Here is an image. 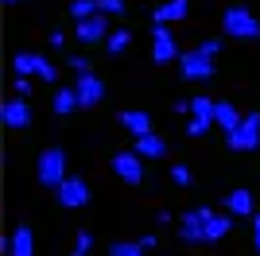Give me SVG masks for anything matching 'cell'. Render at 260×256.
Here are the masks:
<instances>
[{
	"label": "cell",
	"instance_id": "cell-15",
	"mask_svg": "<svg viewBox=\"0 0 260 256\" xmlns=\"http://www.w3.org/2000/svg\"><path fill=\"white\" fill-rule=\"evenodd\" d=\"M186 12H190V0H163V4H155L152 20L167 27V23H179V20H186Z\"/></svg>",
	"mask_w": 260,
	"mask_h": 256
},
{
	"label": "cell",
	"instance_id": "cell-8",
	"mask_svg": "<svg viewBox=\"0 0 260 256\" xmlns=\"http://www.w3.org/2000/svg\"><path fill=\"white\" fill-rule=\"evenodd\" d=\"M113 171H117V179L128 182V186H140L144 182V159L136 151H117V155H113Z\"/></svg>",
	"mask_w": 260,
	"mask_h": 256
},
{
	"label": "cell",
	"instance_id": "cell-3",
	"mask_svg": "<svg viewBox=\"0 0 260 256\" xmlns=\"http://www.w3.org/2000/svg\"><path fill=\"white\" fill-rule=\"evenodd\" d=\"M221 31H225L229 39L252 43V39H260V20L252 16L249 8H241V4H233V8H225V16H221Z\"/></svg>",
	"mask_w": 260,
	"mask_h": 256
},
{
	"label": "cell",
	"instance_id": "cell-1",
	"mask_svg": "<svg viewBox=\"0 0 260 256\" xmlns=\"http://www.w3.org/2000/svg\"><path fill=\"white\" fill-rule=\"evenodd\" d=\"M217 51H221V39H206V43H198V47H190V51H183L179 54V74L186 82H206L214 74Z\"/></svg>",
	"mask_w": 260,
	"mask_h": 256
},
{
	"label": "cell",
	"instance_id": "cell-28",
	"mask_svg": "<svg viewBox=\"0 0 260 256\" xmlns=\"http://www.w3.org/2000/svg\"><path fill=\"white\" fill-rule=\"evenodd\" d=\"M70 70H74V78H78V74H93V70H89V58H82V54H74V58H70Z\"/></svg>",
	"mask_w": 260,
	"mask_h": 256
},
{
	"label": "cell",
	"instance_id": "cell-20",
	"mask_svg": "<svg viewBox=\"0 0 260 256\" xmlns=\"http://www.w3.org/2000/svg\"><path fill=\"white\" fill-rule=\"evenodd\" d=\"M54 113H58V117H70V113H74V109H82V101H78V89L74 85H62V89H54Z\"/></svg>",
	"mask_w": 260,
	"mask_h": 256
},
{
	"label": "cell",
	"instance_id": "cell-5",
	"mask_svg": "<svg viewBox=\"0 0 260 256\" xmlns=\"http://www.w3.org/2000/svg\"><path fill=\"white\" fill-rule=\"evenodd\" d=\"M225 144H229V151H256L260 148V113H245V120L225 136Z\"/></svg>",
	"mask_w": 260,
	"mask_h": 256
},
{
	"label": "cell",
	"instance_id": "cell-6",
	"mask_svg": "<svg viewBox=\"0 0 260 256\" xmlns=\"http://www.w3.org/2000/svg\"><path fill=\"white\" fill-rule=\"evenodd\" d=\"M210 217H214V210H206V206L186 210L183 217H179V237H183L186 245H202V241H206V225H210Z\"/></svg>",
	"mask_w": 260,
	"mask_h": 256
},
{
	"label": "cell",
	"instance_id": "cell-2",
	"mask_svg": "<svg viewBox=\"0 0 260 256\" xmlns=\"http://www.w3.org/2000/svg\"><path fill=\"white\" fill-rule=\"evenodd\" d=\"M35 175L43 182L47 190H58L70 175H66V151L62 148H43L39 151V159H35Z\"/></svg>",
	"mask_w": 260,
	"mask_h": 256
},
{
	"label": "cell",
	"instance_id": "cell-26",
	"mask_svg": "<svg viewBox=\"0 0 260 256\" xmlns=\"http://www.w3.org/2000/svg\"><path fill=\"white\" fill-rule=\"evenodd\" d=\"M171 179H175V186H190V167H186V163H175Z\"/></svg>",
	"mask_w": 260,
	"mask_h": 256
},
{
	"label": "cell",
	"instance_id": "cell-9",
	"mask_svg": "<svg viewBox=\"0 0 260 256\" xmlns=\"http://www.w3.org/2000/svg\"><path fill=\"white\" fill-rule=\"evenodd\" d=\"M179 43H175L171 27H163V23H155V31H152V58L155 62H179Z\"/></svg>",
	"mask_w": 260,
	"mask_h": 256
},
{
	"label": "cell",
	"instance_id": "cell-22",
	"mask_svg": "<svg viewBox=\"0 0 260 256\" xmlns=\"http://www.w3.org/2000/svg\"><path fill=\"white\" fill-rule=\"evenodd\" d=\"M128 47H132V31H128V27H117V31L105 39V51L109 54H124Z\"/></svg>",
	"mask_w": 260,
	"mask_h": 256
},
{
	"label": "cell",
	"instance_id": "cell-25",
	"mask_svg": "<svg viewBox=\"0 0 260 256\" xmlns=\"http://www.w3.org/2000/svg\"><path fill=\"white\" fill-rule=\"evenodd\" d=\"M89 248H93V233L82 229V233L74 237V252H70V256H89Z\"/></svg>",
	"mask_w": 260,
	"mask_h": 256
},
{
	"label": "cell",
	"instance_id": "cell-4",
	"mask_svg": "<svg viewBox=\"0 0 260 256\" xmlns=\"http://www.w3.org/2000/svg\"><path fill=\"white\" fill-rule=\"evenodd\" d=\"M12 70H16L20 78H43V82H54V78H58L54 62L47 58V54H39V51H16Z\"/></svg>",
	"mask_w": 260,
	"mask_h": 256
},
{
	"label": "cell",
	"instance_id": "cell-29",
	"mask_svg": "<svg viewBox=\"0 0 260 256\" xmlns=\"http://www.w3.org/2000/svg\"><path fill=\"white\" fill-rule=\"evenodd\" d=\"M252 248L260 252V213H252Z\"/></svg>",
	"mask_w": 260,
	"mask_h": 256
},
{
	"label": "cell",
	"instance_id": "cell-10",
	"mask_svg": "<svg viewBox=\"0 0 260 256\" xmlns=\"http://www.w3.org/2000/svg\"><path fill=\"white\" fill-rule=\"evenodd\" d=\"M78 43H86V47H93V43H105L109 39V35H113V31H109V16H101V12H98V16H89V20H78Z\"/></svg>",
	"mask_w": 260,
	"mask_h": 256
},
{
	"label": "cell",
	"instance_id": "cell-30",
	"mask_svg": "<svg viewBox=\"0 0 260 256\" xmlns=\"http://www.w3.org/2000/svg\"><path fill=\"white\" fill-rule=\"evenodd\" d=\"M16 93H20V97L31 93V82H27V78H20V74H16Z\"/></svg>",
	"mask_w": 260,
	"mask_h": 256
},
{
	"label": "cell",
	"instance_id": "cell-19",
	"mask_svg": "<svg viewBox=\"0 0 260 256\" xmlns=\"http://www.w3.org/2000/svg\"><path fill=\"white\" fill-rule=\"evenodd\" d=\"M120 124L128 128L132 136H148V132H155V128H152V117H148L144 109H124V113H120Z\"/></svg>",
	"mask_w": 260,
	"mask_h": 256
},
{
	"label": "cell",
	"instance_id": "cell-13",
	"mask_svg": "<svg viewBox=\"0 0 260 256\" xmlns=\"http://www.w3.org/2000/svg\"><path fill=\"white\" fill-rule=\"evenodd\" d=\"M0 117H4V128H27L31 124V109H27V101L23 97H8L4 105H0Z\"/></svg>",
	"mask_w": 260,
	"mask_h": 256
},
{
	"label": "cell",
	"instance_id": "cell-16",
	"mask_svg": "<svg viewBox=\"0 0 260 256\" xmlns=\"http://www.w3.org/2000/svg\"><path fill=\"white\" fill-rule=\"evenodd\" d=\"M225 213H233V217H252V213H256V206H252V190H245V186L229 190L225 194Z\"/></svg>",
	"mask_w": 260,
	"mask_h": 256
},
{
	"label": "cell",
	"instance_id": "cell-21",
	"mask_svg": "<svg viewBox=\"0 0 260 256\" xmlns=\"http://www.w3.org/2000/svg\"><path fill=\"white\" fill-rule=\"evenodd\" d=\"M229 229H233V213H214L206 225V241H221Z\"/></svg>",
	"mask_w": 260,
	"mask_h": 256
},
{
	"label": "cell",
	"instance_id": "cell-31",
	"mask_svg": "<svg viewBox=\"0 0 260 256\" xmlns=\"http://www.w3.org/2000/svg\"><path fill=\"white\" fill-rule=\"evenodd\" d=\"M4 4H20V0H4Z\"/></svg>",
	"mask_w": 260,
	"mask_h": 256
},
{
	"label": "cell",
	"instance_id": "cell-32",
	"mask_svg": "<svg viewBox=\"0 0 260 256\" xmlns=\"http://www.w3.org/2000/svg\"><path fill=\"white\" fill-rule=\"evenodd\" d=\"M159 4H163V0H159Z\"/></svg>",
	"mask_w": 260,
	"mask_h": 256
},
{
	"label": "cell",
	"instance_id": "cell-14",
	"mask_svg": "<svg viewBox=\"0 0 260 256\" xmlns=\"http://www.w3.org/2000/svg\"><path fill=\"white\" fill-rule=\"evenodd\" d=\"M4 248H8V256H35V233H31V225H16V233L4 241Z\"/></svg>",
	"mask_w": 260,
	"mask_h": 256
},
{
	"label": "cell",
	"instance_id": "cell-24",
	"mask_svg": "<svg viewBox=\"0 0 260 256\" xmlns=\"http://www.w3.org/2000/svg\"><path fill=\"white\" fill-rule=\"evenodd\" d=\"M70 16H74V20H89V16H98V0H70Z\"/></svg>",
	"mask_w": 260,
	"mask_h": 256
},
{
	"label": "cell",
	"instance_id": "cell-17",
	"mask_svg": "<svg viewBox=\"0 0 260 256\" xmlns=\"http://www.w3.org/2000/svg\"><path fill=\"white\" fill-rule=\"evenodd\" d=\"M136 155L140 159H163L167 155V140L159 136V132H148V136H136Z\"/></svg>",
	"mask_w": 260,
	"mask_h": 256
},
{
	"label": "cell",
	"instance_id": "cell-11",
	"mask_svg": "<svg viewBox=\"0 0 260 256\" xmlns=\"http://www.w3.org/2000/svg\"><path fill=\"white\" fill-rule=\"evenodd\" d=\"M74 89H78L82 109H93V105H101V101H105V82H101L98 74H78Z\"/></svg>",
	"mask_w": 260,
	"mask_h": 256
},
{
	"label": "cell",
	"instance_id": "cell-18",
	"mask_svg": "<svg viewBox=\"0 0 260 256\" xmlns=\"http://www.w3.org/2000/svg\"><path fill=\"white\" fill-rule=\"evenodd\" d=\"M245 120V113H241L233 101H217V113H214V128H225V136L233 132V128Z\"/></svg>",
	"mask_w": 260,
	"mask_h": 256
},
{
	"label": "cell",
	"instance_id": "cell-27",
	"mask_svg": "<svg viewBox=\"0 0 260 256\" xmlns=\"http://www.w3.org/2000/svg\"><path fill=\"white\" fill-rule=\"evenodd\" d=\"M98 12L101 16H120V12H124V0H98Z\"/></svg>",
	"mask_w": 260,
	"mask_h": 256
},
{
	"label": "cell",
	"instance_id": "cell-23",
	"mask_svg": "<svg viewBox=\"0 0 260 256\" xmlns=\"http://www.w3.org/2000/svg\"><path fill=\"white\" fill-rule=\"evenodd\" d=\"M109 256H148V252L140 241H117V245H109Z\"/></svg>",
	"mask_w": 260,
	"mask_h": 256
},
{
	"label": "cell",
	"instance_id": "cell-7",
	"mask_svg": "<svg viewBox=\"0 0 260 256\" xmlns=\"http://www.w3.org/2000/svg\"><path fill=\"white\" fill-rule=\"evenodd\" d=\"M214 113L217 101L214 97H190V120H186V136H202L214 128Z\"/></svg>",
	"mask_w": 260,
	"mask_h": 256
},
{
	"label": "cell",
	"instance_id": "cell-12",
	"mask_svg": "<svg viewBox=\"0 0 260 256\" xmlns=\"http://www.w3.org/2000/svg\"><path fill=\"white\" fill-rule=\"evenodd\" d=\"M54 198H58V206H66V210H78V206L89 202V186L86 179H66L58 190H54Z\"/></svg>",
	"mask_w": 260,
	"mask_h": 256
}]
</instances>
